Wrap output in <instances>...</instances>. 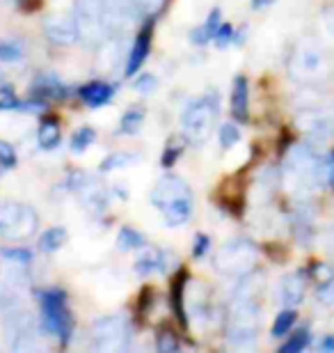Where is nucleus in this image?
<instances>
[{"label": "nucleus", "mask_w": 334, "mask_h": 353, "mask_svg": "<svg viewBox=\"0 0 334 353\" xmlns=\"http://www.w3.org/2000/svg\"><path fill=\"white\" fill-rule=\"evenodd\" d=\"M169 264H172V255H169L167 250L145 245V250L135 259V273H138L140 278H147V275H154V273H167Z\"/></svg>", "instance_id": "14"}, {"label": "nucleus", "mask_w": 334, "mask_h": 353, "mask_svg": "<svg viewBox=\"0 0 334 353\" xmlns=\"http://www.w3.org/2000/svg\"><path fill=\"white\" fill-rule=\"evenodd\" d=\"M152 202L169 228H181L193 216V190L176 174H165L158 179L152 190Z\"/></svg>", "instance_id": "1"}, {"label": "nucleus", "mask_w": 334, "mask_h": 353, "mask_svg": "<svg viewBox=\"0 0 334 353\" xmlns=\"http://www.w3.org/2000/svg\"><path fill=\"white\" fill-rule=\"evenodd\" d=\"M218 138H220V145H222V150H231V147L240 140V131H238L236 124L227 122V124L220 126Z\"/></svg>", "instance_id": "34"}, {"label": "nucleus", "mask_w": 334, "mask_h": 353, "mask_svg": "<svg viewBox=\"0 0 334 353\" xmlns=\"http://www.w3.org/2000/svg\"><path fill=\"white\" fill-rule=\"evenodd\" d=\"M247 112H250V88L245 76H236L231 88V115L238 122H247Z\"/></svg>", "instance_id": "19"}, {"label": "nucleus", "mask_w": 334, "mask_h": 353, "mask_svg": "<svg viewBox=\"0 0 334 353\" xmlns=\"http://www.w3.org/2000/svg\"><path fill=\"white\" fill-rule=\"evenodd\" d=\"M135 90L142 92V94H149V92L156 90V76L152 74H142L138 81H135Z\"/></svg>", "instance_id": "43"}, {"label": "nucleus", "mask_w": 334, "mask_h": 353, "mask_svg": "<svg viewBox=\"0 0 334 353\" xmlns=\"http://www.w3.org/2000/svg\"><path fill=\"white\" fill-rule=\"evenodd\" d=\"M186 282H188V273L181 271L172 282V307L176 312V319H179L181 326H188V310H186Z\"/></svg>", "instance_id": "23"}, {"label": "nucleus", "mask_w": 334, "mask_h": 353, "mask_svg": "<svg viewBox=\"0 0 334 353\" xmlns=\"http://www.w3.org/2000/svg\"><path fill=\"white\" fill-rule=\"evenodd\" d=\"M321 157L311 152V147L307 145H295L293 150L286 154V161H284V183H286L289 190H300V188H311L318 186L316 181V168Z\"/></svg>", "instance_id": "9"}, {"label": "nucleus", "mask_w": 334, "mask_h": 353, "mask_svg": "<svg viewBox=\"0 0 334 353\" xmlns=\"http://www.w3.org/2000/svg\"><path fill=\"white\" fill-rule=\"evenodd\" d=\"M94 140H96V131L92 129V126H83V129H78L74 136H71V150L81 154L87 150Z\"/></svg>", "instance_id": "31"}, {"label": "nucleus", "mask_w": 334, "mask_h": 353, "mask_svg": "<svg viewBox=\"0 0 334 353\" xmlns=\"http://www.w3.org/2000/svg\"><path fill=\"white\" fill-rule=\"evenodd\" d=\"M122 34H115V37L105 39L101 44V53H98V67L103 69V72H112L115 67L122 65L124 58V44H122Z\"/></svg>", "instance_id": "20"}, {"label": "nucleus", "mask_w": 334, "mask_h": 353, "mask_svg": "<svg viewBox=\"0 0 334 353\" xmlns=\"http://www.w3.org/2000/svg\"><path fill=\"white\" fill-rule=\"evenodd\" d=\"M321 349H325V351H334V337H325L323 344H321Z\"/></svg>", "instance_id": "46"}, {"label": "nucleus", "mask_w": 334, "mask_h": 353, "mask_svg": "<svg viewBox=\"0 0 334 353\" xmlns=\"http://www.w3.org/2000/svg\"><path fill=\"white\" fill-rule=\"evenodd\" d=\"M289 69L298 81H321L328 74V60L314 44H300L291 55Z\"/></svg>", "instance_id": "11"}, {"label": "nucleus", "mask_w": 334, "mask_h": 353, "mask_svg": "<svg viewBox=\"0 0 334 353\" xmlns=\"http://www.w3.org/2000/svg\"><path fill=\"white\" fill-rule=\"evenodd\" d=\"M259 259V250L257 245L247 239H233V241L225 243L222 248L218 250L216 259H213V266L220 275L225 278H245L247 273L254 271Z\"/></svg>", "instance_id": "6"}, {"label": "nucleus", "mask_w": 334, "mask_h": 353, "mask_svg": "<svg viewBox=\"0 0 334 353\" xmlns=\"http://www.w3.org/2000/svg\"><path fill=\"white\" fill-rule=\"evenodd\" d=\"M44 32L48 41L58 46H69L76 44L78 39V28H76V19L74 14H53L44 21Z\"/></svg>", "instance_id": "12"}, {"label": "nucleus", "mask_w": 334, "mask_h": 353, "mask_svg": "<svg viewBox=\"0 0 334 353\" xmlns=\"http://www.w3.org/2000/svg\"><path fill=\"white\" fill-rule=\"evenodd\" d=\"M124 7L129 12L131 23H142V21H154L165 7V0H124Z\"/></svg>", "instance_id": "17"}, {"label": "nucleus", "mask_w": 334, "mask_h": 353, "mask_svg": "<svg viewBox=\"0 0 334 353\" xmlns=\"http://www.w3.org/2000/svg\"><path fill=\"white\" fill-rule=\"evenodd\" d=\"M142 124H145V108H142V105H131V108L122 115L119 133H124V136H135Z\"/></svg>", "instance_id": "25"}, {"label": "nucleus", "mask_w": 334, "mask_h": 353, "mask_svg": "<svg viewBox=\"0 0 334 353\" xmlns=\"http://www.w3.org/2000/svg\"><path fill=\"white\" fill-rule=\"evenodd\" d=\"M293 323H295V312H293V310H284V312L277 314V319L273 323V337L286 335Z\"/></svg>", "instance_id": "35"}, {"label": "nucleus", "mask_w": 334, "mask_h": 353, "mask_svg": "<svg viewBox=\"0 0 334 353\" xmlns=\"http://www.w3.org/2000/svg\"><path fill=\"white\" fill-rule=\"evenodd\" d=\"M318 301L325 303V305H334V278L318 289Z\"/></svg>", "instance_id": "44"}, {"label": "nucleus", "mask_w": 334, "mask_h": 353, "mask_svg": "<svg viewBox=\"0 0 334 353\" xmlns=\"http://www.w3.org/2000/svg\"><path fill=\"white\" fill-rule=\"evenodd\" d=\"M67 239H69V234H67L65 228H51L39 236V250L55 252L67 243Z\"/></svg>", "instance_id": "27"}, {"label": "nucleus", "mask_w": 334, "mask_h": 353, "mask_svg": "<svg viewBox=\"0 0 334 353\" xmlns=\"http://www.w3.org/2000/svg\"><path fill=\"white\" fill-rule=\"evenodd\" d=\"M30 92L37 99H67L71 94V90L53 74H39L30 85Z\"/></svg>", "instance_id": "16"}, {"label": "nucleus", "mask_w": 334, "mask_h": 353, "mask_svg": "<svg viewBox=\"0 0 334 353\" xmlns=\"http://www.w3.org/2000/svg\"><path fill=\"white\" fill-rule=\"evenodd\" d=\"M156 349L160 353H176L179 351V340L172 330H160L158 337H156Z\"/></svg>", "instance_id": "36"}, {"label": "nucleus", "mask_w": 334, "mask_h": 353, "mask_svg": "<svg viewBox=\"0 0 334 353\" xmlns=\"http://www.w3.org/2000/svg\"><path fill=\"white\" fill-rule=\"evenodd\" d=\"M152 34H154V21H147V26L142 28L140 34L133 41L131 53L126 55V65H124L126 76H135L142 69V65H145L149 51H152Z\"/></svg>", "instance_id": "13"}, {"label": "nucleus", "mask_w": 334, "mask_h": 353, "mask_svg": "<svg viewBox=\"0 0 334 353\" xmlns=\"http://www.w3.org/2000/svg\"><path fill=\"white\" fill-rule=\"evenodd\" d=\"M81 101L85 105H90V108H101V105L110 103L112 97H115V88L108 85V83L103 81H92L87 85L81 88Z\"/></svg>", "instance_id": "18"}, {"label": "nucleus", "mask_w": 334, "mask_h": 353, "mask_svg": "<svg viewBox=\"0 0 334 353\" xmlns=\"http://www.w3.org/2000/svg\"><path fill=\"white\" fill-rule=\"evenodd\" d=\"M0 257L14 266H28L32 262V252L25 248H0Z\"/></svg>", "instance_id": "32"}, {"label": "nucleus", "mask_w": 334, "mask_h": 353, "mask_svg": "<svg viewBox=\"0 0 334 353\" xmlns=\"http://www.w3.org/2000/svg\"><path fill=\"white\" fill-rule=\"evenodd\" d=\"M275 0H252V10H264V7L273 5Z\"/></svg>", "instance_id": "45"}, {"label": "nucleus", "mask_w": 334, "mask_h": 353, "mask_svg": "<svg viewBox=\"0 0 334 353\" xmlns=\"http://www.w3.org/2000/svg\"><path fill=\"white\" fill-rule=\"evenodd\" d=\"M39 230V216L30 204L5 200L0 202V236L5 241H28Z\"/></svg>", "instance_id": "5"}, {"label": "nucleus", "mask_w": 334, "mask_h": 353, "mask_svg": "<svg viewBox=\"0 0 334 353\" xmlns=\"http://www.w3.org/2000/svg\"><path fill=\"white\" fill-rule=\"evenodd\" d=\"M133 328L126 314H105L92 323V347L98 353H124L131 349Z\"/></svg>", "instance_id": "4"}, {"label": "nucleus", "mask_w": 334, "mask_h": 353, "mask_svg": "<svg viewBox=\"0 0 334 353\" xmlns=\"http://www.w3.org/2000/svg\"><path fill=\"white\" fill-rule=\"evenodd\" d=\"M231 41H236V32H233L231 23H222L218 28L216 37H213V44H216L218 48H225V46H229Z\"/></svg>", "instance_id": "39"}, {"label": "nucleus", "mask_w": 334, "mask_h": 353, "mask_svg": "<svg viewBox=\"0 0 334 353\" xmlns=\"http://www.w3.org/2000/svg\"><path fill=\"white\" fill-rule=\"evenodd\" d=\"M295 124L300 126L304 133H309V136L328 138L334 133V117L325 110H302L300 115H298Z\"/></svg>", "instance_id": "15"}, {"label": "nucleus", "mask_w": 334, "mask_h": 353, "mask_svg": "<svg viewBox=\"0 0 334 353\" xmlns=\"http://www.w3.org/2000/svg\"><path fill=\"white\" fill-rule=\"evenodd\" d=\"M304 287H307V280H304L302 273H293V275H286L280 285V296H282V303L284 305H298L302 303L304 299Z\"/></svg>", "instance_id": "21"}, {"label": "nucleus", "mask_w": 334, "mask_h": 353, "mask_svg": "<svg viewBox=\"0 0 334 353\" xmlns=\"http://www.w3.org/2000/svg\"><path fill=\"white\" fill-rule=\"evenodd\" d=\"M39 305H41V321L44 328L51 335H55L62 344H67L74 333V319H71L67 294L62 289H46L39 292Z\"/></svg>", "instance_id": "7"}, {"label": "nucleus", "mask_w": 334, "mask_h": 353, "mask_svg": "<svg viewBox=\"0 0 334 353\" xmlns=\"http://www.w3.org/2000/svg\"><path fill=\"white\" fill-rule=\"evenodd\" d=\"M21 108V101L10 85H3L0 88V110H17Z\"/></svg>", "instance_id": "38"}, {"label": "nucleus", "mask_w": 334, "mask_h": 353, "mask_svg": "<svg viewBox=\"0 0 334 353\" xmlns=\"http://www.w3.org/2000/svg\"><path fill=\"white\" fill-rule=\"evenodd\" d=\"M211 245V239L206 234H195V243H193V257L195 259H202L206 255V250H209Z\"/></svg>", "instance_id": "42"}, {"label": "nucleus", "mask_w": 334, "mask_h": 353, "mask_svg": "<svg viewBox=\"0 0 334 353\" xmlns=\"http://www.w3.org/2000/svg\"><path fill=\"white\" fill-rule=\"evenodd\" d=\"M183 154V150L179 145H167V150L163 152V159H160V165L163 168H172L176 163V159H179Z\"/></svg>", "instance_id": "41"}, {"label": "nucleus", "mask_w": 334, "mask_h": 353, "mask_svg": "<svg viewBox=\"0 0 334 353\" xmlns=\"http://www.w3.org/2000/svg\"><path fill=\"white\" fill-rule=\"evenodd\" d=\"M261 326V307L254 296H233L227 314V342L233 349H250L257 342Z\"/></svg>", "instance_id": "2"}, {"label": "nucleus", "mask_w": 334, "mask_h": 353, "mask_svg": "<svg viewBox=\"0 0 334 353\" xmlns=\"http://www.w3.org/2000/svg\"><path fill=\"white\" fill-rule=\"evenodd\" d=\"M19 299L21 296L17 292V287L0 275V312H12V310H17Z\"/></svg>", "instance_id": "29"}, {"label": "nucleus", "mask_w": 334, "mask_h": 353, "mask_svg": "<svg viewBox=\"0 0 334 353\" xmlns=\"http://www.w3.org/2000/svg\"><path fill=\"white\" fill-rule=\"evenodd\" d=\"M220 26H222V12H220L218 7H216V10H211V14L206 17L204 23L190 32V41H193L195 46L209 44V41H213V37H216V32H218Z\"/></svg>", "instance_id": "22"}, {"label": "nucleus", "mask_w": 334, "mask_h": 353, "mask_svg": "<svg viewBox=\"0 0 334 353\" xmlns=\"http://www.w3.org/2000/svg\"><path fill=\"white\" fill-rule=\"evenodd\" d=\"M23 60V46L19 41H0V62H19Z\"/></svg>", "instance_id": "33"}, {"label": "nucleus", "mask_w": 334, "mask_h": 353, "mask_svg": "<svg viewBox=\"0 0 334 353\" xmlns=\"http://www.w3.org/2000/svg\"><path fill=\"white\" fill-rule=\"evenodd\" d=\"M74 19L81 41L101 46L105 39H110L105 23V0H74Z\"/></svg>", "instance_id": "8"}, {"label": "nucleus", "mask_w": 334, "mask_h": 353, "mask_svg": "<svg viewBox=\"0 0 334 353\" xmlns=\"http://www.w3.org/2000/svg\"><path fill=\"white\" fill-rule=\"evenodd\" d=\"M60 138H62V131H60V124L55 119H46V122L39 124L37 129V143L41 150L51 152L55 147L60 145Z\"/></svg>", "instance_id": "24"}, {"label": "nucleus", "mask_w": 334, "mask_h": 353, "mask_svg": "<svg viewBox=\"0 0 334 353\" xmlns=\"http://www.w3.org/2000/svg\"><path fill=\"white\" fill-rule=\"evenodd\" d=\"M309 344V333L307 330H298V333L291 337L286 344H282L280 353H300L304 347Z\"/></svg>", "instance_id": "37"}, {"label": "nucleus", "mask_w": 334, "mask_h": 353, "mask_svg": "<svg viewBox=\"0 0 334 353\" xmlns=\"http://www.w3.org/2000/svg\"><path fill=\"white\" fill-rule=\"evenodd\" d=\"M147 245V239L145 234H140L138 230L133 228H122L117 234V248L129 252V250H138V248H145Z\"/></svg>", "instance_id": "28"}, {"label": "nucleus", "mask_w": 334, "mask_h": 353, "mask_svg": "<svg viewBox=\"0 0 334 353\" xmlns=\"http://www.w3.org/2000/svg\"><path fill=\"white\" fill-rule=\"evenodd\" d=\"M67 186L78 195V200L92 216H103L108 211L110 190L105 188V183L98 176L83 170H74L67 176Z\"/></svg>", "instance_id": "10"}, {"label": "nucleus", "mask_w": 334, "mask_h": 353, "mask_svg": "<svg viewBox=\"0 0 334 353\" xmlns=\"http://www.w3.org/2000/svg\"><path fill=\"white\" fill-rule=\"evenodd\" d=\"M133 163H138V154H131V152H112L110 157H105L98 165L101 172H112V170H124Z\"/></svg>", "instance_id": "26"}, {"label": "nucleus", "mask_w": 334, "mask_h": 353, "mask_svg": "<svg viewBox=\"0 0 334 353\" xmlns=\"http://www.w3.org/2000/svg\"><path fill=\"white\" fill-rule=\"evenodd\" d=\"M218 115H220V97L216 92H209V94L190 101L181 115L183 136L195 145L206 143L211 138L213 129H216Z\"/></svg>", "instance_id": "3"}, {"label": "nucleus", "mask_w": 334, "mask_h": 353, "mask_svg": "<svg viewBox=\"0 0 334 353\" xmlns=\"http://www.w3.org/2000/svg\"><path fill=\"white\" fill-rule=\"evenodd\" d=\"M17 165V152H14V147L7 143V140H0V168H14Z\"/></svg>", "instance_id": "40"}, {"label": "nucleus", "mask_w": 334, "mask_h": 353, "mask_svg": "<svg viewBox=\"0 0 334 353\" xmlns=\"http://www.w3.org/2000/svg\"><path fill=\"white\" fill-rule=\"evenodd\" d=\"M12 349L14 351H46V344H44V335L39 330H32L28 335H21L17 340H12Z\"/></svg>", "instance_id": "30"}]
</instances>
